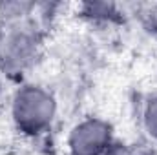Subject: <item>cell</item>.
Segmentation results:
<instances>
[{
	"mask_svg": "<svg viewBox=\"0 0 157 155\" xmlns=\"http://www.w3.org/2000/svg\"><path fill=\"white\" fill-rule=\"evenodd\" d=\"M42 29L33 17L0 24V73L9 78L24 77L40 59Z\"/></svg>",
	"mask_w": 157,
	"mask_h": 155,
	"instance_id": "6da1fadb",
	"label": "cell"
},
{
	"mask_svg": "<svg viewBox=\"0 0 157 155\" xmlns=\"http://www.w3.org/2000/svg\"><path fill=\"white\" fill-rule=\"evenodd\" d=\"M37 11V4L33 2H0V24L17 22L33 17Z\"/></svg>",
	"mask_w": 157,
	"mask_h": 155,
	"instance_id": "277c9868",
	"label": "cell"
},
{
	"mask_svg": "<svg viewBox=\"0 0 157 155\" xmlns=\"http://www.w3.org/2000/svg\"><path fill=\"white\" fill-rule=\"evenodd\" d=\"M80 11H82V17H86L91 22L93 20L95 22H112L119 15L117 6L108 4V2H88V4H82Z\"/></svg>",
	"mask_w": 157,
	"mask_h": 155,
	"instance_id": "5b68a950",
	"label": "cell"
},
{
	"mask_svg": "<svg viewBox=\"0 0 157 155\" xmlns=\"http://www.w3.org/2000/svg\"><path fill=\"white\" fill-rule=\"evenodd\" d=\"M104 155H132L128 150H124L122 146H113L108 153H104Z\"/></svg>",
	"mask_w": 157,
	"mask_h": 155,
	"instance_id": "52a82bcc",
	"label": "cell"
},
{
	"mask_svg": "<svg viewBox=\"0 0 157 155\" xmlns=\"http://www.w3.org/2000/svg\"><path fill=\"white\" fill-rule=\"evenodd\" d=\"M132 155H157L154 152H139V153H132Z\"/></svg>",
	"mask_w": 157,
	"mask_h": 155,
	"instance_id": "ba28073f",
	"label": "cell"
},
{
	"mask_svg": "<svg viewBox=\"0 0 157 155\" xmlns=\"http://www.w3.org/2000/svg\"><path fill=\"white\" fill-rule=\"evenodd\" d=\"M113 128L101 117H86L70 130V155H104L113 148Z\"/></svg>",
	"mask_w": 157,
	"mask_h": 155,
	"instance_id": "3957f363",
	"label": "cell"
},
{
	"mask_svg": "<svg viewBox=\"0 0 157 155\" xmlns=\"http://www.w3.org/2000/svg\"><path fill=\"white\" fill-rule=\"evenodd\" d=\"M143 126L148 137L157 142V95H152L143 108Z\"/></svg>",
	"mask_w": 157,
	"mask_h": 155,
	"instance_id": "8992f818",
	"label": "cell"
},
{
	"mask_svg": "<svg viewBox=\"0 0 157 155\" xmlns=\"http://www.w3.org/2000/svg\"><path fill=\"white\" fill-rule=\"evenodd\" d=\"M55 117L57 99L46 86L28 82L15 89L11 97V119L20 133L28 137L44 135L53 126Z\"/></svg>",
	"mask_w": 157,
	"mask_h": 155,
	"instance_id": "7a4b0ae2",
	"label": "cell"
}]
</instances>
